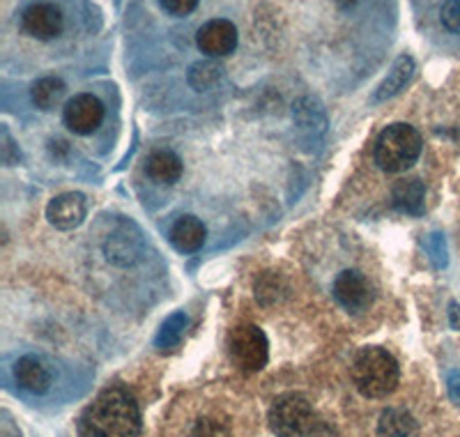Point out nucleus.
I'll use <instances>...</instances> for the list:
<instances>
[{
	"mask_svg": "<svg viewBox=\"0 0 460 437\" xmlns=\"http://www.w3.org/2000/svg\"><path fill=\"white\" fill-rule=\"evenodd\" d=\"M141 410L122 387L102 391L79 419V437H138Z\"/></svg>",
	"mask_w": 460,
	"mask_h": 437,
	"instance_id": "1",
	"label": "nucleus"
},
{
	"mask_svg": "<svg viewBox=\"0 0 460 437\" xmlns=\"http://www.w3.org/2000/svg\"><path fill=\"white\" fill-rule=\"evenodd\" d=\"M357 391L367 398H385L398 387V361L385 348H364L350 366Z\"/></svg>",
	"mask_w": 460,
	"mask_h": 437,
	"instance_id": "2",
	"label": "nucleus"
},
{
	"mask_svg": "<svg viewBox=\"0 0 460 437\" xmlns=\"http://www.w3.org/2000/svg\"><path fill=\"white\" fill-rule=\"evenodd\" d=\"M421 155V136L405 122L389 125L377 136L376 164L387 173H402L412 168Z\"/></svg>",
	"mask_w": 460,
	"mask_h": 437,
	"instance_id": "3",
	"label": "nucleus"
},
{
	"mask_svg": "<svg viewBox=\"0 0 460 437\" xmlns=\"http://www.w3.org/2000/svg\"><path fill=\"white\" fill-rule=\"evenodd\" d=\"M277 437H309L315 428V412L299 394H286L272 403L267 415Z\"/></svg>",
	"mask_w": 460,
	"mask_h": 437,
	"instance_id": "4",
	"label": "nucleus"
},
{
	"mask_svg": "<svg viewBox=\"0 0 460 437\" xmlns=\"http://www.w3.org/2000/svg\"><path fill=\"white\" fill-rule=\"evenodd\" d=\"M228 354L242 373H258L267 366L270 345L258 325H240L228 334Z\"/></svg>",
	"mask_w": 460,
	"mask_h": 437,
	"instance_id": "5",
	"label": "nucleus"
},
{
	"mask_svg": "<svg viewBox=\"0 0 460 437\" xmlns=\"http://www.w3.org/2000/svg\"><path fill=\"white\" fill-rule=\"evenodd\" d=\"M63 120L74 134L88 136L100 129L104 122V104L90 93H81L65 104Z\"/></svg>",
	"mask_w": 460,
	"mask_h": 437,
	"instance_id": "6",
	"label": "nucleus"
},
{
	"mask_svg": "<svg viewBox=\"0 0 460 437\" xmlns=\"http://www.w3.org/2000/svg\"><path fill=\"white\" fill-rule=\"evenodd\" d=\"M65 26V16L60 7L53 3H32L26 7L22 14V28L28 37L40 40V42H49L56 40Z\"/></svg>",
	"mask_w": 460,
	"mask_h": 437,
	"instance_id": "7",
	"label": "nucleus"
},
{
	"mask_svg": "<svg viewBox=\"0 0 460 437\" xmlns=\"http://www.w3.org/2000/svg\"><path fill=\"white\" fill-rule=\"evenodd\" d=\"M196 44L208 58H226L237 49V28L228 19H212L199 28Z\"/></svg>",
	"mask_w": 460,
	"mask_h": 437,
	"instance_id": "8",
	"label": "nucleus"
},
{
	"mask_svg": "<svg viewBox=\"0 0 460 437\" xmlns=\"http://www.w3.org/2000/svg\"><path fill=\"white\" fill-rule=\"evenodd\" d=\"M334 297L336 302L348 313L367 311L373 302V292L364 274L355 270H345L336 276L334 281Z\"/></svg>",
	"mask_w": 460,
	"mask_h": 437,
	"instance_id": "9",
	"label": "nucleus"
},
{
	"mask_svg": "<svg viewBox=\"0 0 460 437\" xmlns=\"http://www.w3.org/2000/svg\"><path fill=\"white\" fill-rule=\"evenodd\" d=\"M49 224L58 230H74L84 224L85 218V198L81 193H60L47 208Z\"/></svg>",
	"mask_w": 460,
	"mask_h": 437,
	"instance_id": "10",
	"label": "nucleus"
},
{
	"mask_svg": "<svg viewBox=\"0 0 460 437\" xmlns=\"http://www.w3.org/2000/svg\"><path fill=\"white\" fill-rule=\"evenodd\" d=\"M14 380L16 385L22 387L23 391L35 396L47 394L49 387H51V373H49L47 366L37 357H22V360L14 364Z\"/></svg>",
	"mask_w": 460,
	"mask_h": 437,
	"instance_id": "11",
	"label": "nucleus"
},
{
	"mask_svg": "<svg viewBox=\"0 0 460 437\" xmlns=\"http://www.w3.org/2000/svg\"><path fill=\"white\" fill-rule=\"evenodd\" d=\"M205 237H208V230H205L203 221L191 217V214L180 217L171 228L172 246L182 251V254H194V251H199L205 245Z\"/></svg>",
	"mask_w": 460,
	"mask_h": 437,
	"instance_id": "12",
	"label": "nucleus"
},
{
	"mask_svg": "<svg viewBox=\"0 0 460 437\" xmlns=\"http://www.w3.org/2000/svg\"><path fill=\"white\" fill-rule=\"evenodd\" d=\"M147 177L157 184H175L182 175V159L171 150H157L147 156Z\"/></svg>",
	"mask_w": 460,
	"mask_h": 437,
	"instance_id": "13",
	"label": "nucleus"
},
{
	"mask_svg": "<svg viewBox=\"0 0 460 437\" xmlns=\"http://www.w3.org/2000/svg\"><path fill=\"white\" fill-rule=\"evenodd\" d=\"M414 76V60L410 56H398L396 60H394L392 69L387 72V76H385V81H382L380 85H377L376 90V102H385V99H392L394 94L401 93L405 85L412 81Z\"/></svg>",
	"mask_w": 460,
	"mask_h": 437,
	"instance_id": "14",
	"label": "nucleus"
},
{
	"mask_svg": "<svg viewBox=\"0 0 460 437\" xmlns=\"http://www.w3.org/2000/svg\"><path fill=\"white\" fill-rule=\"evenodd\" d=\"M394 203L398 210L408 214H424L426 210V187L419 177H405L394 184Z\"/></svg>",
	"mask_w": 460,
	"mask_h": 437,
	"instance_id": "15",
	"label": "nucleus"
},
{
	"mask_svg": "<svg viewBox=\"0 0 460 437\" xmlns=\"http://www.w3.org/2000/svg\"><path fill=\"white\" fill-rule=\"evenodd\" d=\"M377 437H419V424L408 410L389 407L380 415Z\"/></svg>",
	"mask_w": 460,
	"mask_h": 437,
	"instance_id": "16",
	"label": "nucleus"
},
{
	"mask_svg": "<svg viewBox=\"0 0 460 437\" xmlns=\"http://www.w3.org/2000/svg\"><path fill=\"white\" fill-rule=\"evenodd\" d=\"M65 93H67V85H65L63 78H58V76L40 78V81H37V84H32V88H31L32 104L42 111L56 109V106L63 102Z\"/></svg>",
	"mask_w": 460,
	"mask_h": 437,
	"instance_id": "17",
	"label": "nucleus"
},
{
	"mask_svg": "<svg viewBox=\"0 0 460 437\" xmlns=\"http://www.w3.org/2000/svg\"><path fill=\"white\" fill-rule=\"evenodd\" d=\"M226 69L217 63L215 58H208V60H200V63H194L189 67V84L191 88L196 90H208V88H215L219 84L221 78H224Z\"/></svg>",
	"mask_w": 460,
	"mask_h": 437,
	"instance_id": "18",
	"label": "nucleus"
},
{
	"mask_svg": "<svg viewBox=\"0 0 460 437\" xmlns=\"http://www.w3.org/2000/svg\"><path fill=\"white\" fill-rule=\"evenodd\" d=\"M184 329H187V316L184 313H172L166 323L162 325L157 334V348L159 350H172L178 348L180 341L184 336Z\"/></svg>",
	"mask_w": 460,
	"mask_h": 437,
	"instance_id": "19",
	"label": "nucleus"
},
{
	"mask_svg": "<svg viewBox=\"0 0 460 437\" xmlns=\"http://www.w3.org/2000/svg\"><path fill=\"white\" fill-rule=\"evenodd\" d=\"M187 437H230V428L217 416H200Z\"/></svg>",
	"mask_w": 460,
	"mask_h": 437,
	"instance_id": "20",
	"label": "nucleus"
},
{
	"mask_svg": "<svg viewBox=\"0 0 460 437\" xmlns=\"http://www.w3.org/2000/svg\"><path fill=\"white\" fill-rule=\"evenodd\" d=\"M439 22L454 35H460V0H447L439 10Z\"/></svg>",
	"mask_w": 460,
	"mask_h": 437,
	"instance_id": "21",
	"label": "nucleus"
},
{
	"mask_svg": "<svg viewBox=\"0 0 460 437\" xmlns=\"http://www.w3.org/2000/svg\"><path fill=\"white\" fill-rule=\"evenodd\" d=\"M429 254H430V258H433L435 267H445L447 265V261H449V258H447L445 235H439V233L430 235V237H429Z\"/></svg>",
	"mask_w": 460,
	"mask_h": 437,
	"instance_id": "22",
	"label": "nucleus"
},
{
	"mask_svg": "<svg viewBox=\"0 0 460 437\" xmlns=\"http://www.w3.org/2000/svg\"><path fill=\"white\" fill-rule=\"evenodd\" d=\"M159 3L172 16H187L199 7V0H159Z\"/></svg>",
	"mask_w": 460,
	"mask_h": 437,
	"instance_id": "23",
	"label": "nucleus"
},
{
	"mask_svg": "<svg viewBox=\"0 0 460 437\" xmlns=\"http://www.w3.org/2000/svg\"><path fill=\"white\" fill-rule=\"evenodd\" d=\"M12 152L22 156V152L16 150L14 141H12L10 134H7V129H3V162H5V166H12V164L16 162V156H12Z\"/></svg>",
	"mask_w": 460,
	"mask_h": 437,
	"instance_id": "24",
	"label": "nucleus"
},
{
	"mask_svg": "<svg viewBox=\"0 0 460 437\" xmlns=\"http://www.w3.org/2000/svg\"><path fill=\"white\" fill-rule=\"evenodd\" d=\"M447 387H449L451 401L460 406V370H451L449 378H447Z\"/></svg>",
	"mask_w": 460,
	"mask_h": 437,
	"instance_id": "25",
	"label": "nucleus"
},
{
	"mask_svg": "<svg viewBox=\"0 0 460 437\" xmlns=\"http://www.w3.org/2000/svg\"><path fill=\"white\" fill-rule=\"evenodd\" d=\"M449 320H451V327L458 329L460 332V307L458 304H451L449 307Z\"/></svg>",
	"mask_w": 460,
	"mask_h": 437,
	"instance_id": "26",
	"label": "nucleus"
},
{
	"mask_svg": "<svg viewBox=\"0 0 460 437\" xmlns=\"http://www.w3.org/2000/svg\"><path fill=\"white\" fill-rule=\"evenodd\" d=\"M355 3H357V0H336V5H339L341 10H348V7H352Z\"/></svg>",
	"mask_w": 460,
	"mask_h": 437,
	"instance_id": "27",
	"label": "nucleus"
}]
</instances>
